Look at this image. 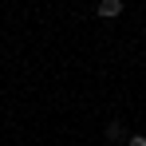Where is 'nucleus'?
<instances>
[{"instance_id":"f257e3e1","label":"nucleus","mask_w":146,"mask_h":146,"mask_svg":"<svg viewBox=\"0 0 146 146\" xmlns=\"http://www.w3.org/2000/svg\"><path fill=\"white\" fill-rule=\"evenodd\" d=\"M95 12L103 16V20H115V16H122V0H103Z\"/></svg>"},{"instance_id":"f03ea898","label":"nucleus","mask_w":146,"mask_h":146,"mask_svg":"<svg viewBox=\"0 0 146 146\" xmlns=\"http://www.w3.org/2000/svg\"><path fill=\"white\" fill-rule=\"evenodd\" d=\"M126 138V126L122 122H107V142H122Z\"/></svg>"},{"instance_id":"7ed1b4c3","label":"nucleus","mask_w":146,"mask_h":146,"mask_svg":"<svg viewBox=\"0 0 146 146\" xmlns=\"http://www.w3.org/2000/svg\"><path fill=\"white\" fill-rule=\"evenodd\" d=\"M126 146H146V134H130V138H126Z\"/></svg>"}]
</instances>
